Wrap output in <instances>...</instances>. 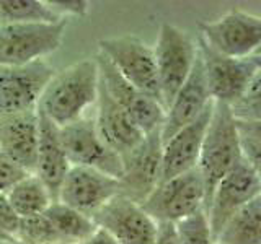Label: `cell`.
I'll use <instances>...</instances> for the list:
<instances>
[{
  "label": "cell",
  "instance_id": "21",
  "mask_svg": "<svg viewBox=\"0 0 261 244\" xmlns=\"http://www.w3.org/2000/svg\"><path fill=\"white\" fill-rule=\"evenodd\" d=\"M8 202L20 218L41 215L54 202V197L36 174H27L5 192Z\"/></svg>",
  "mask_w": 261,
  "mask_h": 244
},
{
  "label": "cell",
  "instance_id": "22",
  "mask_svg": "<svg viewBox=\"0 0 261 244\" xmlns=\"http://www.w3.org/2000/svg\"><path fill=\"white\" fill-rule=\"evenodd\" d=\"M217 244H261V195L228 220Z\"/></svg>",
  "mask_w": 261,
  "mask_h": 244
},
{
  "label": "cell",
  "instance_id": "5",
  "mask_svg": "<svg viewBox=\"0 0 261 244\" xmlns=\"http://www.w3.org/2000/svg\"><path fill=\"white\" fill-rule=\"evenodd\" d=\"M98 52L105 55L119 75L141 93L162 103L153 49L134 35L103 38ZM163 104V103H162Z\"/></svg>",
  "mask_w": 261,
  "mask_h": 244
},
{
  "label": "cell",
  "instance_id": "17",
  "mask_svg": "<svg viewBox=\"0 0 261 244\" xmlns=\"http://www.w3.org/2000/svg\"><path fill=\"white\" fill-rule=\"evenodd\" d=\"M39 142V111L0 116V148L24 173L35 174Z\"/></svg>",
  "mask_w": 261,
  "mask_h": 244
},
{
  "label": "cell",
  "instance_id": "31",
  "mask_svg": "<svg viewBox=\"0 0 261 244\" xmlns=\"http://www.w3.org/2000/svg\"><path fill=\"white\" fill-rule=\"evenodd\" d=\"M242 157L251 166V169L261 177V142L250 135L240 134Z\"/></svg>",
  "mask_w": 261,
  "mask_h": 244
},
{
  "label": "cell",
  "instance_id": "26",
  "mask_svg": "<svg viewBox=\"0 0 261 244\" xmlns=\"http://www.w3.org/2000/svg\"><path fill=\"white\" fill-rule=\"evenodd\" d=\"M230 109L237 120L261 124V69L256 70L245 93Z\"/></svg>",
  "mask_w": 261,
  "mask_h": 244
},
{
  "label": "cell",
  "instance_id": "36",
  "mask_svg": "<svg viewBox=\"0 0 261 244\" xmlns=\"http://www.w3.org/2000/svg\"><path fill=\"white\" fill-rule=\"evenodd\" d=\"M12 244H64V242H18V241H13Z\"/></svg>",
  "mask_w": 261,
  "mask_h": 244
},
{
  "label": "cell",
  "instance_id": "13",
  "mask_svg": "<svg viewBox=\"0 0 261 244\" xmlns=\"http://www.w3.org/2000/svg\"><path fill=\"white\" fill-rule=\"evenodd\" d=\"M162 135L160 130H155L144 135L142 142L122 157L119 179L122 195L142 205L162 181Z\"/></svg>",
  "mask_w": 261,
  "mask_h": 244
},
{
  "label": "cell",
  "instance_id": "8",
  "mask_svg": "<svg viewBox=\"0 0 261 244\" xmlns=\"http://www.w3.org/2000/svg\"><path fill=\"white\" fill-rule=\"evenodd\" d=\"M59 137L70 166L92 168L121 179L122 158L101 138L93 114L59 129Z\"/></svg>",
  "mask_w": 261,
  "mask_h": 244
},
{
  "label": "cell",
  "instance_id": "18",
  "mask_svg": "<svg viewBox=\"0 0 261 244\" xmlns=\"http://www.w3.org/2000/svg\"><path fill=\"white\" fill-rule=\"evenodd\" d=\"M214 109V103L191 124L179 129L167 142H163L162 153V181H167L188 171L198 168L204 135ZM160 181V182H162Z\"/></svg>",
  "mask_w": 261,
  "mask_h": 244
},
{
  "label": "cell",
  "instance_id": "35",
  "mask_svg": "<svg viewBox=\"0 0 261 244\" xmlns=\"http://www.w3.org/2000/svg\"><path fill=\"white\" fill-rule=\"evenodd\" d=\"M251 59H253V62L256 64V67H258V69H261V55H253Z\"/></svg>",
  "mask_w": 261,
  "mask_h": 244
},
{
  "label": "cell",
  "instance_id": "16",
  "mask_svg": "<svg viewBox=\"0 0 261 244\" xmlns=\"http://www.w3.org/2000/svg\"><path fill=\"white\" fill-rule=\"evenodd\" d=\"M212 103L214 101L211 98L207 81L204 77V69L198 49V59H196L190 77L178 89V93L165 109V120H163L160 129L162 142H167L179 129L186 127L198 119Z\"/></svg>",
  "mask_w": 261,
  "mask_h": 244
},
{
  "label": "cell",
  "instance_id": "7",
  "mask_svg": "<svg viewBox=\"0 0 261 244\" xmlns=\"http://www.w3.org/2000/svg\"><path fill=\"white\" fill-rule=\"evenodd\" d=\"M199 39L222 55L253 57L261 47V16L235 8L214 21L199 23Z\"/></svg>",
  "mask_w": 261,
  "mask_h": 244
},
{
  "label": "cell",
  "instance_id": "14",
  "mask_svg": "<svg viewBox=\"0 0 261 244\" xmlns=\"http://www.w3.org/2000/svg\"><path fill=\"white\" fill-rule=\"evenodd\" d=\"M95 60L100 72V83L114 101L124 109L134 124L147 135L155 130H160L165 120V106L152 96H147L136 89L122 78L118 70L105 55L96 52Z\"/></svg>",
  "mask_w": 261,
  "mask_h": 244
},
{
  "label": "cell",
  "instance_id": "34",
  "mask_svg": "<svg viewBox=\"0 0 261 244\" xmlns=\"http://www.w3.org/2000/svg\"><path fill=\"white\" fill-rule=\"evenodd\" d=\"M80 244H116L111 236L103 231L101 228H96V230L88 236L85 241H82Z\"/></svg>",
  "mask_w": 261,
  "mask_h": 244
},
{
  "label": "cell",
  "instance_id": "4",
  "mask_svg": "<svg viewBox=\"0 0 261 244\" xmlns=\"http://www.w3.org/2000/svg\"><path fill=\"white\" fill-rule=\"evenodd\" d=\"M67 20L36 24H0V67H16L54 54L62 46Z\"/></svg>",
  "mask_w": 261,
  "mask_h": 244
},
{
  "label": "cell",
  "instance_id": "24",
  "mask_svg": "<svg viewBox=\"0 0 261 244\" xmlns=\"http://www.w3.org/2000/svg\"><path fill=\"white\" fill-rule=\"evenodd\" d=\"M62 21L47 0H0V24H36Z\"/></svg>",
  "mask_w": 261,
  "mask_h": 244
},
{
  "label": "cell",
  "instance_id": "29",
  "mask_svg": "<svg viewBox=\"0 0 261 244\" xmlns=\"http://www.w3.org/2000/svg\"><path fill=\"white\" fill-rule=\"evenodd\" d=\"M49 7L53 8V12L62 20H67L70 16L82 18L88 13L90 4L85 0H47Z\"/></svg>",
  "mask_w": 261,
  "mask_h": 244
},
{
  "label": "cell",
  "instance_id": "28",
  "mask_svg": "<svg viewBox=\"0 0 261 244\" xmlns=\"http://www.w3.org/2000/svg\"><path fill=\"white\" fill-rule=\"evenodd\" d=\"M20 220L21 218L16 215V211L10 205L7 195L4 192H0V230L12 241H15L16 231H18L20 226Z\"/></svg>",
  "mask_w": 261,
  "mask_h": 244
},
{
  "label": "cell",
  "instance_id": "30",
  "mask_svg": "<svg viewBox=\"0 0 261 244\" xmlns=\"http://www.w3.org/2000/svg\"><path fill=\"white\" fill-rule=\"evenodd\" d=\"M28 173H24L0 148V192H7Z\"/></svg>",
  "mask_w": 261,
  "mask_h": 244
},
{
  "label": "cell",
  "instance_id": "20",
  "mask_svg": "<svg viewBox=\"0 0 261 244\" xmlns=\"http://www.w3.org/2000/svg\"><path fill=\"white\" fill-rule=\"evenodd\" d=\"M69 169L70 163L62 148L59 129L39 111V142L35 174L44 182L54 200H57L61 184Z\"/></svg>",
  "mask_w": 261,
  "mask_h": 244
},
{
  "label": "cell",
  "instance_id": "27",
  "mask_svg": "<svg viewBox=\"0 0 261 244\" xmlns=\"http://www.w3.org/2000/svg\"><path fill=\"white\" fill-rule=\"evenodd\" d=\"M15 241L18 242H62L44 214L20 220Z\"/></svg>",
  "mask_w": 261,
  "mask_h": 244
},
{
  "label": "cell",
  "instance_id": "1",
  "mask_svg": "<svg viewBox=\"0 0 261 244\" xmlns=\"http://www.w3.org/2000/svg\"><path fill=\"white\" fill-rule=\"evenodd\" d=\"M100 92V72L93 57L80 59L75 64L54 73L39 101V111L57 129L88 116L95 108Z\"/></svg>",
  "mask_w": 261,
  "mask_h": 244
},
{
  "label": "cell",
  "instance_id": "9",
  "mask_svg": "<svg viewBox=\"0 0 261 244\" xmlns=\"http://www.w3.org/2000/svg\"><path fill=\"white\" fill-rule=\"evenodd\" d=\"M54 73L47 60L0 67V116L36 111Z\"/></svg>",
  "mask_w": 261,
  "mask_h": 244
},
{
  "label": "cell",
  "instance_id": "12",
  "mask_svg": "<svg viewBox=\"0 0 261 244\" xmlns=\"http://www.w3.org/2000/svg\"><path fill=\"white\" fill-rule=\"evenodd\" d=\"M96 228L108 233L116 244H155L159 223L142 208L141 203L116 195L93 217Z\"/></svg>",
  "mask_w": 261,
  "mask_h": 244
},
{
  "label": "cell",
  "instance_id": "15",
  "mask_svg": "<svg viewBox=\"0 0 261 244\" xmlns=\"http://www.w3.org/2000/svg\"><path fill=\"white\" fill-rule=\"evenodd\" d=\"M119 194V179L92 168L70 166L61 184L57 200L93 220L98 211Z\"/></svg>",
  "mask_w": 261,
  "mask_h": 244
},
{
  "label": "cell",
  "instance_id": "11",
  "mask_svg": "<svg viewBox=\"0 0 261 244\" xmlns=\"http://www.w3.org/2000/svg\"><path fill=\"white\" fill-rule=\"evenodd\" d=\"M198 49L204 69V77L212 101L225 104L228 108L240 100L245 93L258 67L251 57L247 59H233L216 52L198 38Z\"/></svg>",
  "mask_w": 261,
  "mask_h": 244
},
{
  "label": "cell",
  "instance_id": "10",
  "mask_svg": "<svg viewBox=\"0 0 261 244\" xmlns=\"http://www.w3.org/2000/svg\"><path fill=\"white\" fill-rule=\"evenodd\" d=\"M259 195L261 177L242 158L239 165L220 179V182L216 186L207 202L206 210H204L214 238L217 239V236L224 230L227 222L237 211L251 200L259 197Z\"/></svg>",
  "mask_w": 261,
  "mask_h": 244
},
{
  "label": "cell",
  "instance_id": "33",
  "mask_svg": "<svg viewBox=\"0 0 261 244\" xmlns=\"http://www.w3.org/2000/svg\"><path fill=\"white\" fill-rule=\"evenodd\" d=\"M239 132L243 135H250L261 142V124L259 122H247V120H237Z\"/></svg>",
  "mask_w": 261,
  "mask_h": 244
},
{
  "label": "cell",
  "instance_id": "25",
  "mask_svg": "<svg viewBox=\"0 0 261 244\" xmlns=\"http://www.w3.org/2000/svg\"><path fill=\"white\" fill-rule=\"evenodd\" d=\"M175 231L178 244H217L204 210L176 223Z\"/></svg>",
  "mask_w": 261,
  "mask_h": 244
},
{
  "label": "cell",
  "instance_id": "38",
  "mask_svg": "<svg viewBox=\"0 0 261 244\" xmlns=\"http://www.w3.org/2000/svg\"><path fill=\"white\" fill-rule=\"evenodd\" d=\"M13 241H4V239H0V244H12Z\"/></svg>",
  "mask_w": 261,
  "mask_h": 244
},
{
  "label": "cell",
  "instance_id": "19",
  "mask_svg": "<svg viewBox=\"0 0 261 244\" xmlns=\"http://www.w3.org/2000/svg\"><path fill=\"white\" fill-rule=\"evenodd\" d=\"M93 117L101 138L110 148L121 155V158L142 142V130L134 124V120L129 117V114L106 93L101 83Z\"/></svg>",
  "mask_w": 261,
  "mask_h": 244
},
{
  "label": "cell",
  "instance_id": "2",
  "mask_svg": "<svg viewBox=\"0 0 261 244\" xmlns=\"http://www.w3.org/2000/svg\"><path fill=\"white\" fill-rule=\"evenodd\" d=\"M242 158L240 132L232 109L214 103L198 161V171L206 189V205L220 179L239 165Z\"/></svg>",
  "mask_w": 261,
  "mask_h": 244
},
{
  "label": "cell",
  "instance_id": "3",
  "mask_svg": "<svg viewBox=\"0 0 261 244\" xmlns=\"http://www.w3.org/2000/svg\"><path fill=\"white\" fill-rule=\"evenodd\" d=\"M152 49L157 65L162 103L167 109L194 67L198 59V41L175 24L162 23Z\"/></svg>",
  "mask_w": 261,
  "mask_h": 244
},
{
  "label": "cell",
  "instance_id": "32",
  "mask_svg": "<svg viewBox=\"0 0 261 244\" xmlns=\"http://www.w3.org/2000/svg\"><path fill=\"white\" fill-rule=\"evenodd\" d=\"M155 244H178L175 225H159V236Z\"/></svg>",
  "mask_w": 261,
  "mask_h": 244
},
{
  "label": "cell",
  "instance_id": "39",
  "mask_svg": "<svg viewBox=\"0 0 261 244\" xmlns=\"http://www.w3.org/2000/svg\"><path fill=\"white\" fill-rule=\"evenodd\" d=\"M255 55H261V47H259V49H258V52H256V54H255Z\"/></svg>",
  "mask_w": 261,
  "mask_h": 244
},
{
  "label": "cell",
  "instance_id": "6",
  "mask_svg": "<svg viewBox=\"0 0 261 244\" xmlns=\"http://www.w3.org/2000/svg\"><path fill=\"white\" fill-rule=\"evenodd\" d=\"M206 207V189L198 168L162 181L142 208L159 225H176Z\"/></svg>",
  "mask_w": 261,
  "mask_h": 244
},
{
  "label": "cell",
  "instance_id": "37",
  "mask_svg": "<svg viewBox=\"0 0 261 244\" xmlns=\"http://www.w3.org/2000/svg\"><path fill=\"white\" fill-rule=\"evenodd\" d=\"M0 239H4V241H12L10 238H7V236L4 234V231H2V230H0Z\"/></svg>",
  "mask_w": 261,
  "mask_h": 244
},
{
  "label": "cell",
  "instance_id": "23",
  "mask_svg": "<svg viewBox=\"0 0 261 244\" xmlns=\"http://www.w3.org/2000/svg\"><path fill=\"white\" fill-rule=\"evenodd\" d=\"M44 215L64 244H80L96 230L92 218L82 215L80 211L59 200H54L44 211Z\"/></svg>",
  "mask_w": 261,
  "mask_h": 244
}]
</instances>
